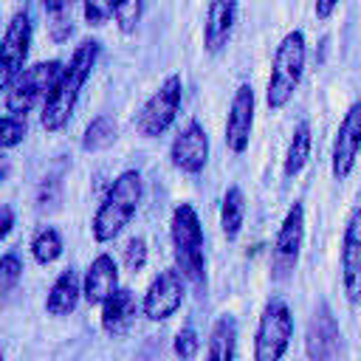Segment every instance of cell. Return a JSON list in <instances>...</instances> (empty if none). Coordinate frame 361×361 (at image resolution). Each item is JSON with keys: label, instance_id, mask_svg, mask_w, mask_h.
Masks as SVG:
<instances>
[{"label": "cell", "instance_id": "1", "mask_svg": "<svg viewBox=\"0 0 361 361\" xmlns=\"http://www.w3.org/2000/svg\"><path fill=\"white\" fill-rule=\"evenodd\" d=\"M96 56H99V42L96 39H85L82 45H76V51L71 54L68 65H62L59 76L54 79L48 96H45V104H42V127L48 133H56L68 124L73 107H76V99H79V90L82 85L87 82L93 65H96Z\"/></svg>", "mask_w": 361, "mask_h": 361}, {"label": "cell", "instance_id": "2", "mask_svg": "<svg viewBox=\"0 0 361 361\" xmlns=\"http://www.w3.org/2000/svg\"><path fill=\"white\" fill-rule=\"evenodd\" d=\"M169 237L175 248V262L180 279L195 285L197 290L206 288V257H203V228L197 220V212L189 203L175 206L172 223H169Z\"/></svg>", "mask_w": 361, "mask_h": 361}, {"label": "cell", "instance_id": "3", "mask_svg": "<svg viewBox=\"0 0 361 361\" xmlns=\"http://www.w3.org/2000/svg\"><path fill=\"white\" fill-rule=\"evenodd\" d=\"M141 200V175L135 169H124L113 186L107 189L102 206L93 214L90 231L96 243H110L113 237H118V231L130 223V217L135 214Z\"/></svg>", "mask_w": 361, "mask_h": 361}, {"label": "cell", "instance_id": "4", "mask_svg": "<svg viewBox=\"0 0 361 361\" xmlns=\"http://www.w3.org/2000/svg\"><path fill=\"white\" fill-rule=\"evenodd\" d=\"M302 73H305V34L288 31L279 39L271 62V79L265 90V102L271 110H282L290 102V96L302 82Z\"/></svg>", "mask_w": 361, "mask_h": 361}, {"label": "cell", "instance_id": "5", "mask_svg": "<svg viewBox=\"0 0 361 361\" xmlns=\"http://www.w3.org/2000/svg\"><path fill=\"white\" fill-rule=\"evenodd\" d=\"M59 71H62V65L56 59H45V62H34V65L23 68L17 73V79L8 85V93H6L8 116L23 118L31 107H37L48 96V90H51L54 79L59 76Z\"/></svg>", "mask_w": 361, "mask_h": 361}, {"label": "cell", "instance_id": "6", "mask_svg": "<svg viewBox=\"0 0 361 361\" xmlns=\"http://www.w3.org/2000/svg\"><path fill=\"white\" fill-rule=\"evenodd\" d=\"M293 338V313L282 299H271L262 307L257 336H254V361H282Z\"/></svg>", "mask_w": 361, "mask_h": 361}, {"label": "cell", "instance_id": "7", "mask_svg": "<svg viewBox=\"0 0 361 361\" xmlns=\"http://www.w3.org/2000/svg\"><path fill=\"white\" fill-rule=\"evenodd\" d=\"M180 99H183V82L178 73H169L161 87L141 104L138 116H135V130L144 138H158L161 133H166L180 110Z\"/></svg>", "mask_w": 361, "mask_h": 361}, {"label": "cell", "instance_id": "8", "mask_svg": "<svg viewBox=\"0 0 361 361\" xmlns=\"http://www.w3.org/2000/svg\"><path fill=\"white\" fill-rule=\"evenodd\" d=\"M302 240H305V209L302 203H293L276 231V243H274V279L285 282L293 276L296 265H299V254H302Z\"/></svg>", "mask_w": 361, "mask_h": 361}, {"label": "cell", "instance_id": "9", "mask_svg": "<svg viewBox=\"0 0 361 361\" xmlns=\"http://www.w3.org/2000/svg\"><path fill=\"white\" fill-rule=\"evenodd\" d=\"M28 48H31V17L28 11H17L0 39V90H6L25 68Z\"/></svg>", "mask_w": 361, "mask_h": 361}, {"label": "cell", "instance_id": "10", "mask_svg": "<svg viewBox=\"0 0 361 361\" xmlns=\"http://www.w3.org/2000/svg\"><path fill=\"white\" fill-rule=\"evenodd\" d=\"M180 302H183V279L175 268H166L149 282L144 302H141V310L147 319L164 322L180 307Z\"/></svg>", "mask_w": 361, "mask_h": 361}, {"label": "cell", "instance_id": "11", "mask_svg": "<svg viewBox=\"0 0 361 361\" xmlns=\"http://www.w3.org/2000/svg\"><path fill=\"white\" fill-rule=\"evenodd\" d=\"M169 158H172V166L186 172V175H197L203 172L206 161H209V135L203 130L200 121H189L172 141L169 147Z\"/></svg>", "mask_w": 361, "mask_h": 361}, {"label": "cell", "instance_id": "12", "mask_svg": "<svg viewBox=\"0 0 361 361\" xmlns=\"http://www.w3.org/2000/svg\"><path fill=\"white\" fill-rule=\"evenodd\" d=\"M305 353L310 361H336L341 353V330L327 305H319L307 324Z\"/></svg>", "mask_w": 361, "mask_h": 361}, {"label": "cell", "instance_id": "13", "mask_svg": "<svg viewBox=\"0 0 361 361\" xmlns=\"http://www.w3.org/2000/svg\"><path fill=\"white\" fill-rule=\"evenodd\" d=\"M358 141H361V104H350V110L344 113L336 141H333V178L336 180H347L353 166H355V155H358Z\"/></svg>", "mask_w": 361, "mask_h": 361}, {"label": "cell", "instance_id": "14", "mask_svg": "<svg viewBox=\"0 0 361 361\" xmlns=\"http://www.w3.org/2000/svg\"><path fill=\"white\" fill-rule=\"evenodd\" d=\"M341 274H344V290L347 299L355 305L361 296V209L353 206L347 226H344V240H341Z\"/></svg>", "mask_w": 361, "mask_h": 361}, {"label": "cell", "instance_id": "15", "mask_svg": "<svg viewBox=\"0 0 361 361\" xmlns=\"http://www.w3.org/2000/svg\"><path fill=\"white\" fill-rule=\"evenodd\" d=\"M254 127V90L251 85H240L234 90L228 118H226V144L231 152H245Z\"/></svg>", "mask_w": 361, "mask_h": 361}, {"label": "cell", "instance_id": "16", "mask_svg": "<svg viewBox=\"0 0 361 361\" xmlns=\"http://www.w3.org/2000/svg\"><path fill=\"white\" fill-rule=\"evenodd\" d=\"M118 288V268L110 254H99L82 279V299L87 305H102L113 290Z\"/></svg>", "mask_w": 361, "mask_h": 361}, {"label": "cell", "instance_id": "17", "mask_svg": "<svg viewBox=\"0 0 361 361\" xmlns=\"http://www.w3.org/2000/svg\"><path fill=\"white\" fill-rule=\"evenodd\" d=\"M234 17H237V3H212L206 8V23H203V48L209 54H217L226 48L231 28H234Z\"/></svg>", "mask_w": 361, "mask_h": 361}, {"label": "cell", "instance_id": "18", "mask_svg": "<svg viewBox=\"0 0 361 361\" xmlns=\"http://www.w3.org/2000/svg\"><path fill=\"white\" fill-rule=\"evenodd\" d=\"M135 313H138V302H135L133 290L116 288V290L102 302V327H104V333L121 336V333L133 324Z\"/></svg>", "mask_w": 361, "mask_h": 361}, {"label": "cell", "instance_id": "19", "mask_svg": "<svg viewBox=\"0 0 361 361\" xmlns=\"http://www.w3.org/2000/svg\"><path fill=\"white\" fill-rule=\"evenodd\" d=\"M79 296H82V282H79V274L73 268L62 271L56 276V282L51 285L48 290V299H45V310L51 316H68L76 310L79 305Z\"/></svg>", "mask_w": 361, "mask_h": 361}, {"label": "cell", "instance_id": "20", "mask_svg": "<svg viewBox=\"0 0 361 361\" xmlns=\"http://www.w3.org/2000/svg\"><path fill=\"white\" fill-rule=\"evenodd\" d=\"M237 353V319L234 316H220L206 338V361H234Z\"/></svg>", "mask_w": 361, "mask_h": 361}, {"label": "cell", "instance_id": "21", "mask_svg": "<svg viewBox=\"0 0 361 361\" xmlns=\"http://www.w3.org/2000/svg\"><path fill=\"white\" fill-rule=\"evenodd\" d=\"M307 158H310V124L299 121L290 135V144H288V155H285V166H282L285 178H296L305 169Z\"/></svg>", "mask_w": 361, "mask_h": 361}, {"label": "cell", "instance_id": "22", "mask_svg": "<svg viewBox=\"0 0 361 361\" xmlns=\"http://www.w3.org/2000/svg\"><path fill=\"white\" fill-rule=\"evenodd\" d=\"M243 220H245V197H243L240 186H231V189H226L223 206H220V228H223L226 240H237Z\"/></svg>", "mask_w": 361, "mask_h": 361}, {"label": "cell", "instance_id": "23", "mask_svg": "<svg viewBox=\"0 0 361 361\" xmlns=\"http://www.w3.org/2000/svg\"><path fill=\"white\" fill-rule=\"evenodd\" d=\"M118 135V127L110 116H96L87 127H85V135H82V149L87 152H99V149H107Z\"/></svg>", "mask_w": 361, "mask_h": 361}, {"label": "cell", "instance_id": "24", "mask_svg": "<svg viewBox=\"0 0 361 361\" xmlns=\"http://www.w3.org/2000/svg\"><path fill=\"white\" fill-rule=\"evenodd\" d=\"M62 248H65V243H62V234L56 228H39L31 240V254L39 265H51L54 259H59Z\"/></svg>", "mask_w": 361, "mask_h": 361}, {"label": "cell", "instance_id": "25", "mask_svg": "<svg viewBox=\"0 0 361 361\" xmlns=\"http://www.w3.org/2000/svg\"><path fill=\"white\" fill-rule=\"evenodd\" d=\"M107 8H110V17H116V23H118V28H121L124 34H130V31L138 25L141 14H144V3H141V0L113 3V6H107Z\"/></svg>", "mask_w": 361, "mask_h": 361}, {"label": "cell", "instance_id": "26", "mask_svg": "<svg viewBox=\"0 0 361 361\" xmlns=\"http://www.w3.org/2000/svg\"><path fill=\"white\" fill-rule=\"evenodd\" d=\"M45 14L51 17V37L56 42L71 37V3H45Z\"/></svg>", "mask_w": 361, "mask_h": 361}, {"label": "cell", "instance_id": "27", "mask_svg": "<svg viewBox=\"0 0 361 361\" xmlns=\"http://www.w3.org/2000/svg\"><path fill=\"white\" fill-rule=\"evenodd\" d=\"M25 138V118L17 116H0V149L17 147Z\"/></svg>", "mask_w": 361, "mask_h": 361}, {"label": "cell", "instance_id": "28", "mask_svg": "<svg viewBox=\"0 0 361 361\" xmlns=\"http://www.w3.org/2000/svg\"><path fill=\"white\" fill-rule=\"evenodd\" d=\"M20 276H23V262H20V257H17V254H3V257H0V296L8 293L11 288H17Z\"/></svg>", "mask_w": 361, "mask_h": 361}, {"label": "cell", "instance_id": "29", "mask_svg": "<svg viewBox=\"0 0 361 361\" xmlns=\"http://www.w3.org/2000/svg\"><path fill=\"white\" fill-rule=\"evenodd\" d=\"M172 350H175V355H178L180 361H189V358H195V355H197V350H200V338H197V333H195L192 327H183V330H178Z\"/></svg>", "mask_w": 361, "mask_h": 361}, {"label": "cell", "instance_id": "30", "mask_svg": "<svg viewBox=\"0 0 361 361\" xmlns=\"http://www.w3.org/2000/svg\"><path fill=\"white\" fill-rule=\"evenodd\" d=\"M124 265L130 271H141L147 265V243H144V237H133L127 243V248H124Z\"/></svg>", "mask_w": 361, "mask_h": 361}, {"label": "cell", "instance_id": "31", "mask_svg": "<svg viewBox=\"0 0 361 361\" xmlns=\"http://www.w3.org/2000/svg\"><path fill=\"white\" fill-rule=\"evenodd\" d=\"M59 175H48L42 183H39V192H37V203L45 209H54L56 206V200H59Z\"/></svg>", "mask_w": 361, "mask_h": 361}, {"label": "cell", "instance_id": "32", "mask_svg": "<svg viewBox=\"0 0 361 361\" xmlns=\"http://www.w3.org/2000/svg\"><path fill=\"white\" fill-rule=\"evenodd\" d=\"M82 11H85V20H87L90 25H96V28L110 20V8H107L104 3H93V0H90V3L82 6Z\"/></svg>", "mask_w": 361, "mask_h": 361}, {"label": "cell", "instance_id": "33", "mask_svg": "<svg viewBox=\"0 0 361 361\" xmlns=\"http://www.w3.org/2000/svg\"><path fill=\"white\" fill-rule=\"evenodd\" d=\"M11 226H14V212L8 206H0V240L11 231Z\"/></svg>", "mask_w": 361, "mask_h": 361}, {"label": "cell", "instance_id": "34", "mask_svg": "<svg viewBox=\"0 0 361 361\" xmlns=\"http://www.w3.org/2000/svg\"><path fill=\"white\" fill-rule=\"evenodd\" d=\"M336 6H338V3H316V17H322V20L330 17V14L336 11Z\"/></svg>", "mask_w": 361, "mask_h": 361}, {"label": "cell", "instance_id": "35", "mask_svg": "<svg viewBox=\"0 0 361 361\" xmlns=\"http://www.w3.org/2000/svg\"><path fill=\"white\" fill-rule=\"evenodd\" d=\"M0 361H3V355H0Z\"/></svg>", "mask_w": 361, "mask_h": 361}]
</instances>
